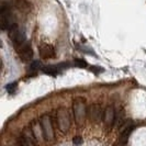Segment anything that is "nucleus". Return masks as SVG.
Instances as JSON below:
<instances>
[{
	"instance_id": "15",
	"label": "nucleus",
	"mask_w": 146,
	"mask_h": 146,
	"mask_svg": "<svg viewBox=\"0 0 146 146\" xmlns=\"http://www.w3.org/2000/svg\"><path fill=\"white\" fill-rule=\"evenodd\" d=\"M17 87H18V84H17V82H12V84H9V85H7L6 89H7V91L10 94V95H12V94H15V92Z\"/></svg>"
},
{
	"instance_id": "11",
	"label": "nucleus",
	"mask_w": 146,
	"mask_h": 146,
	"mask_svg": "<svg viewBox=\"0 0 146 146\" xmlns=\"http://www.w3.org/2000/svg\"><path fill=\"white\" fill-rule=\"evenodd\" d=\"M88 114H89V117L92 121H100L103 112L99 104H91L88 108Z\"/></svg>"
},
{
	"instance_id": "8",
	"label": "nucleus",
	"mask_w": 146,
	"mask_h": 146,
	"mask_svg": "<svg viewBox=\"0 0 146 146\" xmlns=\"http://www.w3.org/2000/svg\"><path fill=\"white\" fill-rule=\"evenodd\" d=\"M40 56L44 59H51L55 57V48L54 46L48 43H41L38 45Z\"/></svg>"
},
{
	"instance_id": "12",
	"label": "nucleus",
	"mask_w": 146,
	"mask_h": 146,
	"mask_svg": "<svg viewBox=\"0 0 146 146\" xmlns=\"http://www.w3.org/2000/svg\"><path fill=\"white\" fill-rule=\"evenodd\" d=\"M63 66L58 65V66H55V65H47V66H44L43 67V73H45L46 75H50V76H56L58 72L60 70L59 68H62Z\"/></svg>"
},
{
	"instance_id": "4",
	"label": "nucleus",
	"mask_w": 146,
	"mask_h": 146,
	"mask_svg": "<svg viewBox=\"0 0 146 146\" xmlns=\"http://www.w3.org/2000/svg\"><path fill=\"white\" fill-rule=\"evenodd\" d=\"M40 126L42 130V135L47 142L54 139V130L52 126V120L48 114H44L40 119Z\"/></svg>"
},
{
	"instance_id": "9",
	"label": "nucleus",
	"mask_w": 146,
	"mask_h": 146,
	"mask_svg": "<svg viewBox=\"0 0 146 146\" xmlns=\"http://www.w3.org/2000/svg\"><path fill=\"white\" fill-rule=\"evenodd\" d=\"M12 6L22 13H29L32 10V5L28 0H12Z\"/></svg>"
},
{
	"instance_id": "3",
	"label": "nucleus",
	"mask_w": 146,
	"mask_h": 146,
	"mask_svg": "<svg viewBox=\"0 0 146 146\" xmlns=\"http://www.w3.org/2000/svg\"><path fill=\"white\" fill-rule=\"evenodd\" d=\"M87 108H86V104H85V101L81 99V98H78L76 99L73 103V113H74V117H75V121L79 124V123H82L85 117L87 115Z\"/></svg>"
},
{
	"instance_id": "10",
	"label": "nucleus",
	"mask_w": 146,
	"mask_h": 146,
	"mask_svg": "<svg viewBox=\"0 0 146 146\" xmlns=\"http://www.w3.org/2000/svg\"><path fill=\"white\" fill-rule=\"evenodd\" d=\"M103 121L104 123L108 125V126H111V125L114 124V121H115V109L113 107H107L104 112H103Z\"/></svg>"
},
{
	"instance_id": "7",
	"label": "nucleus",
	"mask_w": 146,
	"mask_h": 146,
	"mask_svg": "<svg viewBox=\"0 0 146 146\" xmlns=\"http://www.w3.org/2000/svg\"><path fill=\"white\" fill-rule=\"evenodd\" d=\"M133 129H134V123L131 120H127V121L122 123L121 129H120L121 130V136H120V141H119V143L121 145H124L125 143L127 142V139H129L130 134L133 131Z\"/></svg>"
},
{
	"instance_id": "6",
	"label": "nucleus",
	"mask_w": 146,
	"mask_h": 146,
	"mask_svg": "<svg viewBox=\"0 0 146 146\" xmlns=\"http://www.w3.org/2000/svg\"><path fill=\"white\" fill-rule=\"evenodd\" d=\"M15 51L19 54V57L21 58L22 62H29L33 57V50L28 42L15 47Z\"/></svg>"
},
{
	"instance_id": "14",
	"label": "nucleus",
	"mask_w": 146,
	"mask_h": 146,
	"mask_svg": "<svg viewBox=\"0 0 146 146\" xmlns=\"http://www.w3.org/2000/svg\"><path fill=\"white\" fill-rule=\"evenodd\" d=\"M21 146H35V145H34L33 141L27 135V136H23L21 139Z\"/></svg>"
},
{
	"instance_id": "2",
	"label": "nucleus",
	"mask_w": 146,
	"mask_h": 146,
	"mask_svg": "<svg viewBox=\"0 0 146 146\" xmlns=\"http://www.w3.org/2000/svg\"><path fill=\"white\" fill-rule=\"evenodd\" d=\"M8 33H9L8 35L10 37V40L12 41V43L15 45V48L27 42V37H25L24 32L22 30L19 29V27H18L17 23H13L10 27V29L8 30Z\"/></svg>"
},
{
	"instance_id": "1",
	"label": "nucleus",
	"mask_w": 146,
	"mask_h": 146,
	"mask_svg": "<svg viewBox=\"0 0 146 146\" xmlns=\"http://www.w3.org/2000/svg\"><path fill=\"white\" fill-rule=\"evenodd\" d=\"M15 22L12 20V12L11 8L6 2L1 3V9H0V24L2 30H9L10 27Z\"/></svg>"
},
{
	"instance_id": "13",
	"label": "nucleus",
	"mask_w": 146,
	"mask_h": 146,
	"mask_svg": "<svg viewBox=\"0 0 146 146\" xmlns=\"http://www.w3.org/2000/svg\"><path fill=\"white\" fill-rule=\"evenodd\" d=\"M43 67L44 66L41 60H33L31 63V65H30V69L33 70V72H36L38 69H43Z\"/></svg>"
},
{
	"instance_id": "5",
	"label": "nucleus",
	"mask_w": 146,
	"mask_h": 146,
	"mask_svg": "<svg viewBox=\"0 0 146 146\" xmlns=\"http://www.w3.org/2000/svg\"><path fill=\"white\" fill-rule=\"evenodd\" d=\"M56 120L57 124L60 131L67 132L69 126H70V117H69V112L65 108H59L56 113Z\"/></svg>"
},
{
	"instance_id": "17",
	"label": "nucleus",
	"mask_w": 146,
	"mask_h": 146,
	"mask_svg": "<svg viewBox=\"0 0 146 146\" xmlns=\"http://www.w3.org/2000/svg\"><path fill=\"white\" fill-rule=\"evenodd\" d=\"M73 142L75 145H80L81 143H82V139H81L80 136H76V137H74Z\"/></svg>"
},
{
	"instance_id": "16",
	"label": "nucleus",
	"mask_w": 146,
	"mask_h": 146,
	"mask_svg": "<svg viewBox=\"0 0 146 146\" xmlns=\"http://www.w3.org/2000/svg\"><path fill=\"white\" fill-rule=\"evenodd\" d=\"M75 65L77 66V67H80V68H85V67L88 66V64L86 63V60H84V59L81 58H77L75 59Z\"/></svg>"
}]
</instances>
